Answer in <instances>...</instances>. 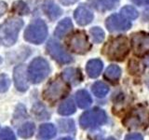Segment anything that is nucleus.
I'll use <instances>...</instances> for the list:
<instances>
[{
  "label": "nucleus",
  "instance_id": "f257e3e1",
  "mask_svg": "<svg viewBox=\"0 0 149 140\" xmlns=\"http://www.w3.org/2000/svg\"><path fill=\"white\" fill-rule=\"evenodd\" d=\"M23 26L20 18H10L0 25V41L5 46H12L18 39L19 32Z\"/></svg>",
  "mask_w": 149,
  "mask_h": 140
},
{
  "label": "nucleus",
  "instance_id": "f03ea898",
  "mask_svg": "<svg viewBox=\"0 0 149 140\" xmlns=\"http://www.w3.org/2000/svg\"><path fill=\"white\" fill-rule=\"evenodd\" d=\"M130 50L129 40L124 36H119L111 40L105 48V54L110 60L122 61Z\"/></svg>",
  "mask_w": 149,
  "mask_h": 140
},
{
  "label": "nucleus",
  "instance_id": "7ed1b4c3",
  "mask_svg": "<svg viewBox=\"0 0 149 140\" xmlns=\"http://www.w3.org/2000/svg\"><path fill=\"white\" fill-rule=\"evenodd\" d=\"M124 124L130 129H144L149 125V109L143 106L134 108L124 120Z\"/></svg>",
  "mask_w": 149,
  "mask_h": 140
},
{
  "label": "nucleus",
  "instance_id": "20e7f679",
  "mask_svg": "<svg viewBox=\"0 0 149 140\" xmlns=\"http://www.w3.org/2000/svg\"><path fill=\"white\" fill-rule=\"evenodd\" d=\"M48 36V27L44 21L36 20L27 26L24 32L26 41L33 44H41Z\"/></svg>",
  "mask_w": 149,
  "mask_h": 140
},
{
  "label": "nucleus",
  "instance_id": "39448f33",
  "mask_svg": "<svg viewBox=\"0 0 149 140\" xmlns=\"http://www.w3.org/2000/svg\"><path fill=\"white\" fill-rule=\"evenodd\" d=\"M49 73V65L48 62L40 57L34 59L28 68V76L33 83H39L48 77Z\"/></svg>",
  "mask_w": 149,
  "mask_h": 140
},
{
  "label": "nucleus",
  "instance_id": "423d86ee",
  "mask_svg": "<svg viewBox=\"0 0 149 140\" xmlns=\"http://www.w3.org/2000/svg\"><path fill=\"white\" fill-rule=\"evenodd\" d=\"M105 112L100 108H93L84 112L81 115L79 123L82 128H95L106 123Z\"/></svg>",
  "mask_w": 149,
  "mask_h": 140
},
{
  "label": "nucleus",
  "instance_id": "0eeeda50",
  "mask_svg": "<svg viewBox=\"0 0 149 140\" xmlns=\"http://www.w3.org/2000/svg\"><path fill=\"white\" fill-rule=\"evenodd\" d=\"M69 92V87L64 80L57 78L51 81L44 91V98L49 102L54 103L64 97Z\"/></svg>",
  "mask_w": 149,
  "mask_h": 140
},
{
  "label": "nucleus",
  "instance_id": "6e6552de",
  "mask_svg": "<svg viewBox=\"0 0 149 140\" xmlns=\"http://www.w3.org/2000/svg\"><path fill=\"white\" fill-rule=\"evenodd\" d=\"M69 49L73 52L77 54H84L91 49V44L88 42V36L84 32H76L67 40Z\"/></svg>",
  "mask_w": 149,
  "mask_h": 140
},
{
  "label": "nucleus",
  "instance_id": "1a4fd4ad",
  "mask_svg": "<svg viewBox=\"0 0 149 140\" xmlns=\"http://www.w3.org/2000/svg\"><path fill=\"white\" fill-rule=\"evenodd\" d=\"M132 45L136 56L143 57L149 52V34L146 32H137L132 34Z\"/></svg>",
  "mask_w": 149,
  "mask_h": 140
},
{
  "label": "nucleus",
  "instance_id": "9d476101",
  "mask_svg": "<svg viewBox=\"0 0 149 140\" xmlns=\"http://www.w3.org/2000/svg\"><path fill=\"white\" fill-rule=\"evenodd\" d=\"M47 50L48 53L52 57L55 61H57L59 64H69L71 63L73 59L66 51L64 50L59 42L54 39H50L47 44Z\"/></svg>",
  "mask_w": 149,
  "mask_h": 140
},
{
  "label": "nucleus",
  "instance_id": "9b49d317",
  "mask_svg": "<svg viewBox=\"0 0 149 140\" xmlns=\"http://www.w3.org/2000/svg\"><path fill=\"white\" fill-rule=\"evenodd\" d=\"M105 25L110 32H119L129 30L132 27V22L121 14H112L106 19Z\"/></svg>",
  "mask_w": 149,
  "mask_h": 140
},
{
  "label": "nucleus",
  "instance_id": "f8f14e48",
  "mask_svg": "<svg viewBox=\"0 0 149 140\" xmlns=\"http://www.w3.org/2000/svg\"><path fill=\"white\" fill-rule=\"evenodd\" d=\"M13 79L18 91L25 92L27 90L29 84L27 80V70L24 64L18 65L15 67L13 73Z\"/></svg>",
  "mask_w": 149,
  "mask_h": 140
},
{
  "label": "nucleus",
  "instance_id": "ddd939ff",
  "mask_svg": "<svg viewBox=\"0 0 149 140\" xmlns=\"http://www.w3.org/2000/svg\"><path fill=\"white\" fill-rule=\"evenodd\" d=\"M74 19L79 25L84 26L91 23L93 20V13L85 5H80L74 13Z\"/></svg>",
  "mask_w": 149,
  "mask_h": 140
},
{
  "label": "nucleus",
  "instance_id": "4468645a",
  "mask_svg": "<svg viewBox=\"0 0 149 140\" xmlns=\"http://www.w3.org/2000/svg\"><path fill=\"white\" fill-rule=\"evenodd\" d=\"M42 8H43L44 12L51 21L58 19L61 16V14H62L61 8L57 6L52 0H45L43 4H42Z\"/></svg>",
  "mask_w": 149,
  "mask_h": 140
},
{
  "label": "nucleus",
  "instance_id": "2eb2a0df",
  "mask_svg": "<svg viewBox=\"0 0 149 140\" xmlns=\"http://www.w3.org/2000/svg\"><path fill=\"white\" fill-rule=\"evenodd\" d=\"M86 70L88 75L91 78H97L101 74L102 70V63L99 59H92L88 61L86 66Z\"/></svg>",
  "mask_w": 149,
  "mask_h": 140
},
{
  "label": "nucleus",
  "instance_id": "dca6fc26",
  "mask_svg": "<svg viewBox=\"0 0 149 140\" xmlns=\"http://www.w3.org/2000/svg\"><path fill=\"white\" fill-rule=\"evenodd\" d=\"M56 135V128L51 123L42 124L38 131V138L42 140H49Z\"/></svg>",
  "mask_w": 149,
  "mask_h": 140
},
{
  "label": "nucleus",
  "instance_id": "f3484780",
  "mask_svg": "<svg viewBox=\"0 0 149 140\" xmlns=\"http://www.w3.org/2000/svg\"><path fill=\"white\" fill-rule=\"evenodd\" d=\"M72 28H73V23H72L71 19L65 18L58 23L54 34L56 36L59 37V38H62V37L66 35Z\"/></svg>",
  "mask_w": 149,
  "mask_h": 140
},
{
  "label": "nucleus",
  "instance_id": "a211bd4d",
  "mask_svg": "<svg viewBox=\"0 0 149 140\" xmlns=\"http://www.w3.org/2000/svg\"><path fill=\"white\" fill-rule=\"evenodd\" d=\"M63 77L65 80H67L73 84H77L82 79L80 71L76 68H66L63 72Z\"/></svg>",
  "mask_w": 149,
  "mask_h": 140
},
{
  "label": "nucleus",
  "instance_id": "6ab92c4d",
  "mask_svg": "<svg viewBox=\"0 0 149 140\" xmlns=\"http://www.w3.org/2000/svg\"><path fill=\"white\" fill-rule=\"evenodd\" d=\"M76 100H77L78 106L81 107V108H87V107L90 106L92 103L90 93L85 90H80L77 92Z\"/></svg>",
  "mask_w": 149,
  "mask_h": 140
},
{
  "label": "nucleus",
  "instance_id": "aec40b11",
  "mask_svg": "<svg viewBox=\"0 0 149 140\" xmlns=\"http://www.w3.org/2000/svg\"><path fill=\"white\" fill-rule=\"evenodd\" d=\"M59 114L63 116H69L76 112V106L72 99H67L60 105L58 109Z\"/></svg>",
  "mask_w": 149,
  "mask_h": 140
},
{
  "label": "nucleus",
  "instance_id": "412c9836",
  "mask_svg": "<svg viewBox=\"0 0 149 140\" xmlns=\"http://www.w3.org/2000/svg\"><path fill=\"white\" fill-rule=\"evenodd\" d=\"M121 76V69L118 65H110L104 72V78L110 81H116Z\"/></svg>",
  "mask_w": 149,
  "mask_h": 140
},
{
  "label": "nucleus",
  "instance_id": "4be33fe9",
  "mask_svg": "<svg viewBox=\"0 0 149 140\" xmlns=\"http://www.w3.org/2000/svg\"><path fill=\"white\" fill-rule=\"evenodd\" d=\"M91 90L95 96L102 98V97H104L107 93H108L109 88L105 83L102 82V81H97L92 85Z\"/></svg>",
  "mask_w": 149,
  "mask_h": 140
},
{
  "label": "nucleus",
  "instance_id": "5701e85b",
  "mask_svg": "<svg viewBox=\"0 0 149 140\" xmlns=\"http://www.w3.org/2000/svg\"><path fill=\"white\" fill-rule=\"evenodd\" d=\"M35 124L33 123H26L22 124L18 130V134L22 138H29L35 133Z\"/></svg>",
  "mask_w": 149,
  "mask_h": 140
},
{
  "label": "nucleus",
  "instance_id": "b1692460",
  "mask_svg": "<svg viewBox=\"0 0 149 140\" xmlns=\"http://www.w3.org/2000/svg\"><path fill=\"white\" fill-rule=\"evenodd\" d=\"M90 33L92 37V40L95 43H101L104 38V32L100 27H92Z\"/></svg>",
  "mask_w": 149,
  "mask_h": 140
},
{
  "label": "nucleus",
  "instance_id": "393cba45",
  "mask_svg": "<svg viewBox=\"0 0 149 140\" xmlns=\"http://www.w3.org/2000/svg\"><path fill=\"white\" fill-rule=\"evenodd\" d=\"M121 15L128 20H134L138 17V11L132 6H126L121 9Z\"/></svg>",
  "mask_w": 149,
  "mask_h": 140
},
{
  "label": "nucleus",
  "instance_id": "a878e982",
  "mask_svg": "<svg viewBox=\"0 0 149 140\" xmlns=\"http://www.w3.org/2000/svg\"><path fill=\"white\" fill-rule=\"evenodd\" d=\"M93 7H95L99 10H106V9H111L114 8L113 4L109 3L106 0H92Z\"/></svg>",
  "mask_w": 149,
  "mask_h": 140
},
{
  "label": "nucleus",
  "instance_id": "bb28decb",
  "mask_svg": "<svg viewBox=\"0 0 149 140\" xmlns=\"http://www.w3.org/2000/svg\"><path fill=\"white\" fill-rule=\"evenodd\" d=\"M13 10L16 13L22 14V15H25V14L29 13V8L23 1H17L13 5Z\"/></svg>",
  "mask_w": 149,
  "mask_h": 140
},
{
  "label": "nucleus",
  "instance_id": "cd10ccee",
  "mask_svg": "<svg viewBox=\"0 0 149 140\" xmlns=\"http://www.w3.org/2000/svg\"><path fill=\"white\" fill-rule=\"evenodd\" d=\"M0 140H16V137L12 131L6 127L0 130Z\"/></svg>",
  "mask_w": 149,
  "mask_h": 140
},
{
  "label": "nucleus",
  "instance_id": "c85d7f7f",
  "mask_svg": "<svg viewBox=\"0 0 149 140\" xmlns=\"http://www.w3.org/2000/svg\"><path fill=\"white\" fill-rule=\"evenodd\" d=\"M10 85V79L5 74L0 75V92H5Z\"/></svg>",
  "mask_w": 149,
  "mask_h": 140
},
{
  "label": "nucleus",
  "instance_id": "c756f323",
  "mask_svg": "<svg viewBox=\"0 0 149 140\" xmlns=\"http://www.w3.org/2000/svg\"><path fill=\"white\" fill-rule=\"evenodd\" d=\"M125 140H143L140 134H130L125 137Z\"/></svg>",
  "mask_w": 149,
  "mask_h": 140
},
{
  "label": "nucleus",
  "instance_id": "7c9ffc66",
  "mask_svg": "<svg viewBox=\"0 0 149 140\" xmlns=\"http://www.w3.org/2000/svg\"><path fill=\"white\" fill-rule=\"evenodd\" d=\"M7 8H8V6H7L6 3L3 2V1L0 2V17H1L5 12H6Z\"/></svg>",
  "mask_w": 149,
  "mask_h": 140
},
{
  "label": "nucleus",
  "instance_id": "2f4dec72",
  "mask_svg": "<svg viewBox=\"0 0 149 140\" xmlns=\"http://www.w3.org/2000/svg\"><path fill=\"white\" fill-rule=\"evenodd\" d=\"M132 1L138 5V6H146V5H149V0H132Z\"/></svg>",
  "mask_w": 149,
  "mask_h": 140
},
{
  "label": "nucleus",
  "instance_id": "473e14b6",
  "mask_svg": "<svg viewBox=\"0 0 149 140\" xmlns=\"http://www.w3.org/2000/svg\"><path fill=\"white\" fill-rule=\"evenodd\" d=\"M77 1V0H60V2L63 5H65V6H68V5H72L74 4Z\"/></svg>",
  "mask_w": 149,
  "mask_h": 140
},
{
  "label": "nucleus",
  "instance_id": "72a5a7b5",
  "mask_svg": "<svg viewBox=\"0 0 149 140\" xmlns=\"http://www.w3.org/2000/svg\"><path fill=\"white\" fill-rule=\"evenodd\" d=\"M58 140H72L71 138H69V137H63V138H60Z\"/></svg>",
  "mask_w": 149,
  "mask_h": 140
},
{
  "label": "nucleus",
  "instance_id": "f704fd0d",
  "mask_svg": "<svg viewBox=\"0 0 149 140\" xmlns=\"http://www.w3.org/2000/svg\"><path fill=\"white\" fill-rule=\"evenodd\" d=\"M105 140H116V139L113 138V137H109V138H107V139H105Z\"/></svg>",
  "mask_w": 149,
  "mask_h": 140
},
{
  "label": "nucleus",
  "instance_id": "c9c22d12",
  "mask_svg": "<svg viewBox=\"0 0 149 140\" xmlns=\"http://www.w3.org/2000/svg\"><path fill=\"white\" fill-rule=\"evenodd\" d=\"M112 2H116V1H118V0H111Z\"/></svg>",
  "mask_w": 149,
  "mask_h": 140
},
{
  "label": "nucleus",
  "instance_id": "e433bc0d",
  "mask_svg": "<svg viewBox=\"0 0 149 140\" xmlns=\"http://www.w3.org/2000/svg\"><path fill=\"white\" fill-rule=\"evenodd\" d=\"M1 63H2V58L0 57V64H1Z\"/></svg>",
  "mask_w": 149,
  "mask_h": 140
},
{
  "label": "nucleus",
  "instance_id": "4c0bfd02",
  "mask_svg": "<svg viewBox=\"0 0 149 140\" xmlns=\"http://www.w3.org/2000/svg\"><path fill=\"white\" fill-rule=\"evenodd\" d=\"M148 87H149V81H148Z\"/></svg>",
  "mask_w": 149,
  "mask_h": 140
}]
</instances>
